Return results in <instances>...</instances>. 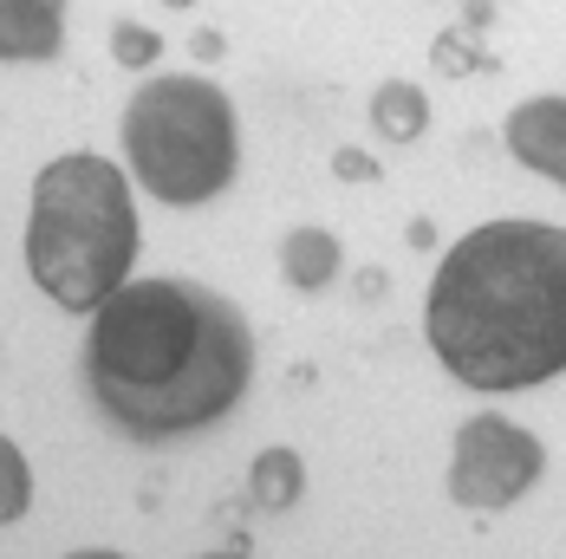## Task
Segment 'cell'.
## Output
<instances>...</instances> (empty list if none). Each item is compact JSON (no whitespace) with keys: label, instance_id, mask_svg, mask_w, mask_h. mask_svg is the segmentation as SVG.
<instances>
[{"label":"cell","instance_id":"obj_9","mask_svg":"<svg viewBox=\"0 0 566 559\" xmlns=\"http://www.w3.org/2000/svg\"><path fill=\"white\" fill-rule=\"evenodd\" d=\"M371 124H378V137H391V144H417L423 124H430V98H423L410 78H391V85H378V98H371Z\"/></svg>","mask_w":566,"mask_h":559},{"label":"cell","instance_id":"obj_11","mask_svg":"<svg viewBox=\"0 0 566 559\" xmlns=\"http://www.w3.org/2000/svg\"><path fill=\"white\" fill-rule=\"evenodd\" d=\"M112 53L124 59V65H157V53H164V40H157V33H144L137 20H117Z\"/></svg>","mask_w":566,"mask_h":559},{"label":"cell","instance_id":"obj_13","mask_svg":"<svg viewBox=\"0 0 566 559\" xmlns=\"http://www.w3.org/2000/svg\"><path fill=\"white\" fill-rule=\"evenodd\" d=\"M339 169H345V176H371V164H365L358 150H339Z\"/></svg>","mask_w":566,"mask_h":559},{"label":"cell","instance_id":"obj_12","mask_svg":"<svg viewBox=\"0 0 566 559\" xmlns=\"http://www.w3.org/2000/svg\"><path fill=\"white\" fill-rule=\"evenodd\" d=\"M0 475H7V502H0V514H7V520H20L27 502H33V488H27V455H20L13 443L0 449Z\"/></svg>","mask_w":566,"mask_h":559},{"label":"cell","instance_id":"obj_8","mask_svg":"<svg viewBox=\"0 0 566 559\" xmlns=\"http://www.w3.org/2000/svg\"><path fill=\"white\" fill-rule=\"evenodd\" d=\"M281 274H286V286H300V293H319L326 280L339 274V241H333L326 228H293L281 241Z\"/></svg>","mask_w":566,"mask_h":559},{"label":"cell","instance_id":"obj_14","mask_svg":"<svg viewBox=\"0 0 566 559\" xmlns=\"http://www.w3.org/2000/svg\"><path fill=\"white\" fill-rule=\"evenodd\" d=\"M65 559H124V553H65Z\"/></svg>","mask_w":566,"mask_h":559},{"label":"cell","instance_id":"obj_7","mask_svg":"<svg viewBox=\"0 0 566 559\" xmlns=\"http://www.w3.org/2000/svg\"><path fill=\"white\" fill-rule=\"evenodd\" d=\"M65 40V0H0V59L40 65Z\"/></svg>","mask_w":566,"mask_h":559},{"label":"cell","instance_id":"obj_15","mask_svg":"<svg viewBox=\"0 0 566 559\" xmlns=\"http://www.w3.org/2000/svg\"><path fill=\"white\" fill-rule=\"evenodd\" d=\"M209 559H248V553H209Z\"/></svg>","mask_w":566,"mask_h":559},{"label":"cell","instance_id":"obj_6","mask_svg":"<svg viewBox=\"0 0 566 559\" xmlns=\"http://www.w3.org/2000/svg\"><path fill=\"white\" fill-rule=\"evenodd\" d=\"M509 150L534 176L566 189V98H527L509 117Z\"/></svg>","mask_w":566,"mask_h":559},{"label":"cell","instance_id":"obj_3","mask_svg":"<svg viewBox=\"0 0 566 559\" xmlns=\"http://www.w3.org/2000/svg\"><path fill=\"white\" fill-rule=\"evenodd\" d=\"M137 261V209L117 164L78 150L40 169L33 222H27V274L65 313H98Z\"/></svg>","mask_w":566,"mask_h":559},{"label":"cell","instance_id":"obj_16","mask_svg":"<svg viewBox=\"0 0 566 559\" xmlns=\"http://www.w3.org/2000/svg\"><path fill=\"white\" fill-rule=\"evenodd\" d=\"M170 7H189V0H170Z\"/></svg>","mask_w":566,"mask_h":559},{"label":"cell","instance_id":"obj_2","mask_svg":"<svg viewBox=\"0 0 566 559\" xmlns=\"http://www.w3.org/2000/svg\"><path fill=\"white\" fill-rule=\"evenodd\" d=\"M423 333L455 384L534 391L566 371V228L489 222L443 254Z\"/></svg>","mask_w":566,"mask_h":559},{"label":"cell","instance_id":"obj_10","mask_svg":"<svg viewBox=\"0 0 566 559\" xmlns=\"http://www.w3.org/2000/svg\"><path fill=\"white\" fill-rule=\"evenodd\" d=\"M248 488H254V507L286 514V507L300 502V488H306V462H300L293 449H261V455H254V475H248Z\"/></svg>","mask_w":566,"mask_h":559},{"label":"cell","instance_id":"obj_1","mask_svg":"<svg viewBox=\"0 0 566 559\" xmlns=\"http://www.w3.org/2000/svg\"><path fill=\"white\" fill-rule=\"evenodd\" d=\"M254 333L241 306L202 280H124L92 313L85 391L130 443H176L248 397Z\"/></svg>","mask_w":566,"mask_h":559},{"label":"cell","instance_id":"obj_5","mask_svg":"<svg viewBox=\"0 0 566 559\" xmlns=\"http://www.w3.org/2000/svg\"><path fill=\"white\" fill-rule=\"evenodd\" d=\"M547 468V449L534 443L521 423L509 416H469L455 430V455H450V495L455 507L475 514H502L514 507Z\"/></svg>","mask_w":566,"mask_h":559},{"label":"cell","instance_id":"obj_4","mask_svg":"<svg viewBox=\"0 0 566 559\" xmlns=\"http://www.w3.org/2000/svg\"><path fill=\"white\" fill-rule=\"evenodd\" d=\"M124 157H130V176L170 209H196L222 196L241 164V130H234L228 92L189 72L150 78L124 105Z\"/></svg>","mask_w":566,"mask_h":559}]
</instances>
